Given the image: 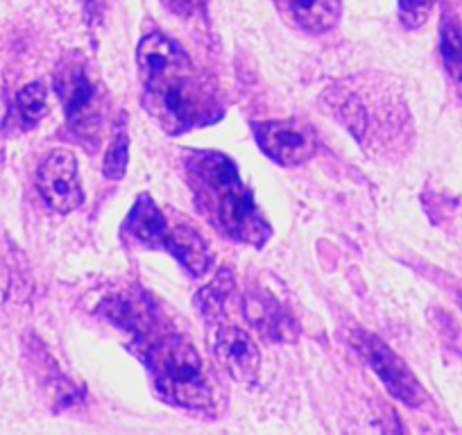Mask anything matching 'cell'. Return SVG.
<instances>
[{"mask_svg":"<svg viewBox=\"0 0 462 435\" xmlns=\"http://www.w3.org/2000/svg\"><path fill=\"white\" fill-rule=\"evenodd\" d=\"M356 347L361 349V354L367 358L370 367L379 375V379L383 381V385L393 397L408 403V406H420L424 402L426 394L421 385L417 384L415 375L408 370L406 363L388 345L381 343L379 338L370 334H358Z\"/></svg>","mask_w":462,"mask_h":435,"instance_id":"obj_6","label":"cell"},{"mask_svg":"<svg viewBox=\"0 0 462 435\" xmlns=\"http://www.w3.org/2000/svg\"><path fill=\"white\" fill-rule=\"evenodd\" d=\"M231 286H234V279L226 274V270H222V273L217 274L216 282L208 283V286H204L202 291L195 295V301H198V306H199V313H202L208 322L217 319V315L222 313L226 291H229Z\"/></svg>","mask_w":462,"mask_h":435,"instance_id":"obj_14","label":"cell"},{"mask_svg":"<svg viewBox=\"0 0 462 435\" xmlns=\"http://www.w3.org/2000/svg\"><path fill=\"white\" fill-rule=\"evenodd\" d=\"M57 93L66 106V116L75 130L91 125L97 118V88L79 61H66V69L57 73Z\"/></svg>","mask_w":462,"mask_h":435,"instance_id":"obj_10","label":"cell"},{"mask_svg":"<svg viewBox=\"0 0 462 435\" xmlns=\"http://www.w3.org/2000/svg\"><path fill=\"white\" fill-rule=\"evenodd\" d=\"M327 100L346 130L365 143V148H385L388 139H393L399 109L394 106V96L379 88V78L342 82L328 91Z\"/></svg>","mask_w":462,"mask_h":435,"instance_id":"obj_2","label":"cell"},{"mask_svg":"<svg viewBox=\"0 0 462 435\" xmlns=\"http://www.w3.org/2000/svg\"><path fill=\"white\" fill-rule=\"evenodd\" d=\"M159 393L186 408H207L213 393L199 354L181 336H166L148 354Z\"/></svg>","mask_w":462,"mask_h":435,"instance_id":"obj_3","label":"cell"},{"mask_svg":"<svg viewBox=\"0 0 462 435\" xmlns=\"http://www.w3.org/2000/svg\"><path fill=\"white\" fill-rule=\"evenodd\" d=\"M16 106H19L21 116L28 123L42 121L48 114V91L42 82H32L23 87L16 96Z\"/></svg>","mask_w":462,"mask_h":435,"instance_id":"obj_15","label":"cell"},{"mask_svg":"<svg viewBox=\"0 0 462 435\" xmlns=\"http://www.w3.org/2000/svg\"><path fill=\"white\" fill-rule=\"evenodd\" d=\"M245 313H247V318H250V322L256 324V329L268 331V329H274V327H277L279 310L273 309V306H268L265 297L247 295Z\"/></svg>","mask_w":462,"mask_h":435,"instance_id":"obj_18","label":"cell"},{"mask_svg":"<svg viewBox=\"0 0 462 435\" xmlns=\"http://www.w3.org/2000/svg\"><path fill=\"white\" fill-rule=\"evenodd\" d=\"M442 60L448 75L462 82V32L456 23H444L442 28Z\"/></svg>","mask_w":462,"mask_h":435,"instance_id":"obj_16","label":"cell"},{"mask_svg":"<svg viewBox=\"0 0 462 435\" xmlns=\"http://www.w3.org/2000/svg\"><path fill=\"white\" fill-rule=\"evenodd\" d=\"M145 106L168 132L202 125L213 118V96L195 82L193 70L145 87Z\"/></svg>","mask_w":462,"mask_h":435,"instance_id":"obj_4","label":"cell"},{"mask_svg":"<svg viewBox=\"0 0 462 435\" xmlns=\"http://www.w3.org/2000/svg\"><path fill=\"white\" fill-rule=\"evenodd\" d=\"M291 14L306 32H328L340 19V0H288Z\"/></svg>","mask_w":462,"mask_h":435,"instance_id":"obj_13","label":"cell"},{"mask_svg":"<svg viewBox=\"0 0 462 435\" xmlns=\"http://www.w3.org/2000/svg\"><path fill=\"white\" fill-rule=\"evenodd\" d=\"M37 189L55 211H75L84 199L75 154L69 150H52L37 171Z\"/></svg>","mask_w":462,"mask_h":435,"instance_id":"obj_7","label":"cell"},{"mask_svg":"<svg viewBox=\"0 0 462 435\" xmlns=\"http://www.w3.org/2000/svg\"><path fill=\"white\" fill-rule=\"evenodd\" d=\"M127 159H130V139H127L125 130H123L114 136L105 154L102 172H105L106 180H121L127 171Z\"/></svg>","mask_w":462,"mask_h":435,"instance_id":"obj_17","label":"cell"},{"mask_svg":"<svg viewBox=\"0 0 462 435\" xmlns=\"http://www.w3.org/2000/svg\"><path fill=\"white\" fill-rule=\"evenodd\" d=\"M171 3V7L175 12H180V14H189V12H193L195 7H198L199 0H168Z\"/></svg>","mask_w":462,"mask_h":435,"instance_id":"obj_20","label":"cell"},{"mask_svg":"<svg viewBox=\"0 0 462 435\" xmlns=\"http://www.w3.org/2000/svg\"><path fill=\"white\" fill-rule=\"evenodd\" d=\"M168 229L171 227L163 220L162 211L154 204V199L150 195H141L136 199L134 208L130 211V216H127L125 232L139 243H143V245L163 247L166 245Z\"/></svg>","mask_w":462,"mask_h":435,"instance_id":"obj_11","label":"cell"},{"mask_svg":"<svg viewBox=\"0 0 462 435\" xmlns=\"http://www.w3.org/2000/svg\"><path fill=\"white\" fill-rule=\"evenodd\" d=\"M435 7V0H399V16L408 28H420L426 23Z\"/></svg>","mask_w":462,"mask_h":435,"instance_id":"obj_19","label":"cell"},{"mask_svg":"<svg viewBox=\"0 0 462 435\" xmlns=\"http://www.w3.org/2000/svg\"><path fill=\"white\" fill-rule=\"evenodd\" d=\"M186 171L202 208L226 236L256 247L268 241L270 227L263 213L229 157L220 153H190Z\"/></svg>","mask_w":462,"mask_h":435,"instance_id":"obj_1","label":"cell"},{"mask_svg":"<svg viewBox=\"0 0 462 435\" xmlns=\"http://www.w3.org/2000/svg\"><path fill=\"white\" fill-rule=\"evenodd\" d=\"M254 136L261 150L282 166H297V163L309 162L318 145L313 127L297 118L256 123Z\"/></svg>","mask_w":462,"mask_h":435,"instance_id":"obj_5","label":"cell"},{"mask_svg":"<svg viewBox=\"0 0 462 435\" xmlns=\"http://www.w3.org/2000/svg\"><path fill=\"white\" fill-rule=\"evenodd\" d=\"M136 61H139L143 87H152V84L166 82V79L193 70L189 55L172 39L163 37V34H148L139 43Z\"/></svg>","mask_w":462,"mask_h":435,"instance_id":"obj_8","label":"cell"},{"mask_svg":"<svg viewBox=\"0 0 462 435\" xmlns=\"http://www.w3.org/2000/svg\"><path fill=\"white\" fill-rule=\"evenodd\" d=\"M166 250H171L177 259L181 261L184 268H189L193 274H202L208 268V247L204 238L195 229L180 225V227L168 229Z\"/></svg>","mask_w":462,"mask_h":435,"instance_id":"obj_12","label":"cell"},{"mask_svg":"<svg viewBox=\"0 0 462 435\" xmlns=\"http://www.w3.org/2000/svg\"><path fill=\"white\" fill-rule=\"evenodd\" d=\"M217 363L226 370V375L238 384H254L259 376L261 354L254 340L234 324H225L216 331V345H213Z\"/></svg>","mask_w":462,"mask_h":435,"instance_id":"obj_9","label":"cell"}]
</instances>
